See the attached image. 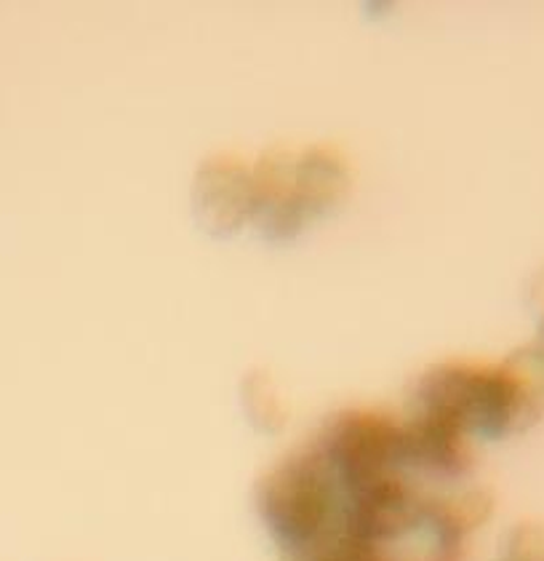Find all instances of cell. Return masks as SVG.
<instances>
[{
    "label": "cell",
    "instance_id": "cell-1",
    "mask_svg": "<svg viewBox=\"0 0 544 561\" xmlns=\"http://www.w3.org/2000/svg\"><path fill=\"white\" fill-rule=\"evenodd\" d=\"M516 561H544V548L536 542H525L523 548H518Z\"/></svg>",
    "mask_w": 544,
    "mask_h": 561
}]
</instances>
